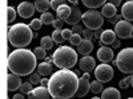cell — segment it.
I'll list each match as a JSON object with an SVG mask.
<instances>
[{
    "label": "cell",
    "instance_id": "46",
    "mask_svg": "<svg viewBox=\"0 0 133 99\" xmlns=\"http://www.w3.org/2000/svg\"><path fill=\"white\" fill-rule=\"evenodd\" d=\"M14 99H23V93H21V94H16V95H14Z\"/></svg>",
    "mask_w": 133,
    "mask_h": 99
},
{
    "label": "cell",
    "instance_id": "8",
    "mask_svg": "<svg viewBox=\"0 0 133 99\" xmlns=\"http://www.w3.org/2000/svg\"><path fill=\"white\" fill-rule=\"evenodd\" d=\"M115 32L120 38H132L133 37V25L128 20H120L115 25Z\"/></svg>",
    "mask_w": 133,
    "mask_h": 99
},
{
    "label": "cell",
    "instance_id": "11",
    "mask_svg": "<svg viewBox=\"0 0 133 99\" xmlns=\"http://www.w3.org/2000/svg\"><path fill=\"white\" fill-rule=\"evenodd\" d=\"M113 57H115V54H113V49L112 48H108V46L103 45L97 50V58H98V61H101V62L108 63V62H110L113 60Z\"/></svg>",
    "mask_w": 133,
    "mask_h": 99
},
{
    "label": "cell",
    "instance_id": "18",
    "mask_svg": "<svg viewBox=\"0 0 133 99\" xmlns=\"http://www.w3.org/2000/svg\"><path fill=\"white\" fill-rule=\"evenodd\" d=\"M21 83H23V82H21L20 75H17L15 73L8 75V90L9 91H16L17 89H20Z\"/></svg>",
    "mask_w": 133,
    "mask_h": 99
},
{
    "label": "cell",
    "instance_id": "9",
    "mask_svg": "<svg viewBox=\"0 0 133 99\" xmlns=\"http://www.w3.org/2000/svg\"><path fill=\"white\" fill-rule=\"evenodd\" d=\"M35 11H36L35 4H32L29 2H23L17 7V12L23 19H29L33 13H35Z\"/></svg>",
    "mask_w": 133,
    "mask_h": 99
},
{
    "label": "cell",
    "instance_id": "33",
    "mask_svg": "<svg viewBox=\"0 0 133 99\" xmlns=\"http://www.w3.org/2000/svg\"><path fill=\"white\" fill-rule=\"evenodd\" d=\"M40 73L37 71V73H32L31 75H29V82H32L33 85H39L40 82H41V78H40Z\"/></svg>",
    "mask_w": 133,
    "mask_h": 99
},
{
    "label": "cell",
    "instance_id": "35",
    "mask_svg": "<svg viewBox=\"0 0 133 99\" xmlns=\"http://www.w3.org/2000/svg\"><path fill=\"white\" fill-rule=\"evenodd\" d=\"M81 36H83L84 38H87V40H92V38L95 37V33H93L92 29L87 28V29H84V32L81 33Z\"/></svg>",
    "mask_w": 133,
    "mask_h": 99
},
{
    "label": "cell",
    "instance_id": "27",
    "mask_svg": "<svg viewBox=\"0 0 133 99\" xmlns=\"http://www.w3.org/2000/svg\"><path fill=\"white\" fill-rule=\"evenodd\" d=\"M40 20L43 21V24H52L53 21H55V17H53V13L51 12H43L41 16H40Z\"/></svg>",
    "mask_w": 133,
    "mask_h": 99
},
{
    "label": "cell",
    "instance_id": "23",
    "mask_svg": "<svg viewBox=\"0 0 133 99\" xmlns=\"http://www.w3.org/2000/svg\"><path fill=\"white\" fill-rule=\"evenodd\" d=\"M71 12H72V7H71V5H66V4H63L61 7L57 8L56 15H57V17H61V19L65 20L66 17L71 15Z\"/></svg>",
    "mask_w": 133,
    "mask_h": 99
},
{
    "label": "cell",
    "instance_id": "14",
    "mask_svg": "<svg viewBox=\"0 0 133 99\" xmlns=\"http://www.w3.org/2000/svg\"><path fill=\"white\" fill-rule=\"evenodd\" d=\"M117 35L115 30H110V29H107L103 32L101 37H100V45H112V42L116 40Z\"/></svg>",
    "mask_w": 133,
    "mask_h": 99
},
{
    "label": "cell",
    "instance_id": "16",
    "mask_svg": "<svg viewBox=\"0 0 133 99\" xmlns=\"http://www.w3.org/2000/svg\"><path fill=\"white\" fill-rule=\"evenodd\" d=\"M28 96L29 98H45L47 99V98H51L52 95H51V91H49L48 87L39 86V87H36V89H33V91L29 93Z\"/></svg>",
    "mask_w": 133,
    "mask_h": 99
},
{
    "label": "cell",
    "instance_id": "48",
    "mask_svg": "<svg viewBox=\"0 0 133 99\" xmlns=\"http://www.w3.org/2000/svg\"><path fill=\"white\" fill-rule=\"evenodd\" d=\"M75 73H76L77 75H80V70H79V69H76V70H75Z\"/></svg>",
    "mask_w": 133,
    "mask_h": 99
},
{
    "label": "cell",
    "instance_id": "42",
    "mask_svg": "<svg viewBox=\"0 0 133 99\" xmlns=\"http://www.w3.org/2000/svg\"><path fill=\"white\" fill-rule=\"evenodd\" d=\"M103 32H104V30H103L101 28L96 29V30H95V37H96V38H100V37H101V35H103Z\"/></svg>",
    "mask_w": 133,
    "mask_h": 99
},
{
    "label": "cell",
    "instance_id": "5",
    "mask_svg": "<svg viewBox=\"0 0 133 99\" xmlns=\"http://www.w3.org/2000/svg\"><path fill=\"white\" fill-rule=\"evenodd\" d=\"M115 65L124 74H133V48L123 49L115 61Z\"/></svg>",
    "mask_w": 133,
    "mask_h": 99
},
{
    "label": "cell",
    "instance_id": "47",
    "mask_svg": "<svg viewBox=\"0 0 133 99\" xmlns=\"http://www.w3.org/2000/svg\"><path fill=\"white\" fill-rule=\"evenodd\" d=\"M68 2H69L71 4H76L77 2H79V0H68Z\"/></svg>",
    "mask_w": 133,
    "mask_h": 99
},
{
    "label": "cell",
    "instance_id": "3",
    "mask_svg": "<svg viewBox=\"0 0 133 99\" xmlns=\"http://www.w3.org/2000/svg\"><path fill=\"white\" fill-rule=\"evenodd\" d=\"M32 30L33 29L27 24H23V23L15 24L8 30V41L11 42V45L16 46V48L28 46L32 38L35 37Z\"/></svg>",
    "mask_w": 133,
    "mask_h": 99
},
{
    "label": "cell",
    "instance_id": "17",
    "mask_svg": "<svg viewBox=\"0 0 133 99\" xmlns=\"http://www.w3.org/2000/svg\"><path fill=\"white\" fill-rule=\"evenodd\" d=\"M121 15L128 21H133V0H128L121 7Z\"/></svg>",
    "mask_w": 133,
    "mask_h": 99
},
{
    "label": "cell",
    "instance_id": "28",
    "mask_svg": "<svg viewBox=\"0 0 133 99\" xmlns=\"http://www.w3.org/2000/svg\"><path fill=\"white\" fill-rule=\"evenodd\" d=\"M52 38H53V41L56 42V44H63V42L65 41V38L63 37L61 29H55L53 33H52Z\"/></svg>",
    "mask_w": 133,
    "mask_h": 99
},
{
    "label": "cell",
    "instance_id": "44",
    "mask_svg": "<svg viewBox=\"0 0 133 99\" xmlns=\"http://www.w3.org/2000/svg\"><path fill=\"white\" fill-rule=\"evenodd\" d=\"M40 85H41V86L48 87V85H49V79H48V78H43V79H41V82H40Z\"/></svg>",
    "mask_w": 133,
    "mask_h": 99
},
{
    "label": "cell",
    "instance_id": "4",
    "mask_svg": "<svg viewBox=\"0 0 133 99\" xmlns=\"http://www.w3.org/2000/svg\"><path fill=\"white\" fill-rule=\"evenodd\" d=\"M77 53L71 46H60L52 56L53 63L60 69H72L77 63Z\"/></svg>",
    "mask_w": 133,
    "mask_h": 99
},
{
    "label": "cell",
    "instance_id": "34",
    "mask_svg": "<svg viewBox=\"0 0 133 99\" xmlns=\"http://www.w3.org/2000/svg\"><path fill=\"white\" fill-rule=\"evenodd\" d=\"M41 25H43V21H41L40 19H33V20L31 21V24H29V27H31L33 30H39V29L41 28Z\"/></svg>",
    "mask_w": 133,
    "mask_h": 99
},
{
    "label": "cell",
    "instance_id": "40",
    "mask_svg": "<svg viewBox=\"0 0 133 99\" xmlns=\"http://www.w3.org/2000/svg\"><path fill=\"white\" fill-rule=\"evenodd\" d=\"M72 32H73V33H79V35H81V33L84 32V28H83V25L76 24V25H72Z\"/></svg>",
    "mask_w": 133,
    "mask_h": 99
},
{
    "label": "cell",
    "instance_id": "31",
    "mask_svg": "<svg viewBox=\"0 0 133 99\" xmlns=\"http://www.w3.org/2000/svg\"><path fill=\"white\" fill-rule=\"evenodd\" d=\"M7 12H8V16H7V21H8V24H11L12 21L15 20V17H16V11H15V8L14 7H8L7 8Z\"/></svg>",
    "mask_w": 133,
    "mask_h": 99
},
{
    "label": "cell",
    "instance_id": "25",
    "mask_svg": "<svg viewBox=\"0 0 133 99\" xmlns=\"http://www.w3.org/2000/svg\"><path fill=\"white\" fill-rule=\"evenodd\" d=\"M103 82L101 81H98V79H96V81H92L91 82V93H93L95 95H97V94H101L103 93Z\"/></svg>",
    "mask_w": 133,
    "mask_h": 99
},
{
    "label": "cell",
    "instance_id": "21",
    "mask_svg": "<svg viewBox=\"0 0 133 99\" xmlns=\"http://www.w3.org/2000/svg\"><path fill=\"white\" fill-rule=\"evenodd\" d=\"M52 63L51 62H41L40 65H37V71L40 73V75L43 77H48L52 74Z\"/></svg>",
    "mask_w": 133,
    "mask_h": 99
},
{
    "label": "cell",
    "instance_id": "13",
    "mask_svg": "<svg viewBox=\"0 0 133 99\" xmlns=\"http://www.w3.org/2000/svg\"><path fill=\"white\" fill-rule=\"evenodd\" d=\"M80 20H83V13H81L80 8L76 7V5H72V12L65 19V23L69 24V25H76V24H79Z\"/></svg>",
    "mask_w": 133,
    "mask_h": 99
},
{
    "label": "cell",
    "instance_id": "45",
    "mask_svg": "<svg viewBox=\"0 0 133 99\" xmlns=\"http://www.w3.org/2000/svg\"><path fill=\"white\" fill-rule=\"evenodd\" d=\"M108 3H112V4H115L116 7H118V5L121 4V0H108Z\"/></svg>",
    "mask_w": 133,
    "mask_h": 99
},
{
    "label": "cell",
    "instance_id": "7",
    "mask_svg": "<svg viewBox=\"0 0 133 99\" xmlns=\"http://www.w3.org/2000/svg\"><path fill=\"white\" fill-rule=\"evenodd\" d=\"M113 74H115V73H113L112 66H109V65L105 63V62H103L101 65L96 66V69H95V77H96V79L101 81L103 83L112 81Z\"/></svg>",
    "mask_w": 133,
    "mask_h": 99
},
{
    "label": "cell",
    "instance_id": "22",
    "mask_svg": "<svg viewBox=\"0 0 133 99\" xmlns=\"http://www.w3.org/2000/svg\"><path fill=\"white\" fill-rule=\"evenodd\" d=\"M35 8L40 13L47 12V11L51 8V2L49 0H35Z\"/></svg>",
    "mask_w": 133,
    "mask_h": 99
},
{
    "label": "cell",
    "instance_id": "15",
    "mask_svg": "<svg viewBox=\"0 0 133 99\" xmlns=\"http://www.w3.org/2000/svg\"><path fill=\"white\" fill-rule=\"evenodd\" d=\"M93 50V42L92 40H87V38H83V41L77 45V52L83 56H88L91 54V52Z\"/></svg>",
    "mask_w": 133,
    "mask_h": 99
},
{
    "label": "cell",
    "instance_id": "39",
    "mask_svg": "<svg viewBox=\"0 0 133 99\" xmlns=\"http://www.w3.org/2000/svg\"><path fill=\"white\" fill-rule=\"evenodd\" d=\"M61 32H63V37H64L65 40H69V38L72 37V35H73L72 29H61Z\"/></svg>",
    "mask_w": 133,
    "mask_h": 99
},
{
    "label": "cell",
    "instance_id": "30",
    "mask_svg": "<svg viewBox=\"0 0 133 99\" xmlns=\"http://www.w3.org/2000/svg\"><path fill=\"white\" fill-rule=\"evenodd\" d=\"M47 49H44L43 46H39L36 48L35 50H33V53H35V56L39 58V60H44V58H47Z\"/></svg>",
    "mask_w": 133,
    "mask_h": 99
},
{
    "label": "cell",
    "instance_id": "12",
    "mask_svg": "<svg viewBox=\"0 0 133 99\" xmlns=\"http://www.w3.org/2000/svg\"><path fill=\"white\" fill-rule=\"evenodd\" d=\"M89 91H91V82H89V79L85 78V77H81V78L79 79V89H77V91H76V96L83 98Z\"/></svg>",
    "mask_w": 133,
    "mask_h": 99
},
{
    "label": "cell",
    "instance_id": "29",
    "mask_svg": "<svg viewBox=\"0 0 133 99\" xmlns=\"http://www.w3.org/2000/svg\"><path fill=\"white\" fill-rule=\"evenodd\" d=\"M32 82H24V83H21V86H20V90H21V93L23 94H29V93H32L33 91V87H32Z\"/></svg>",
    "mask_w": 133,
    "mask_h": 99
},
{
    "label": "cell",
    "instance_id": "41",
    "mask_svg": "<svg viewBox=\"0 0 133 99\" xmlns=\"http://www.w3.org/2000/svg\"><path fill=\"white\" fill-rule=\"evenodd\" d=\"M120 46H121V42H120L118 38H116V40L112 42V48H113V49H117V48H120Z\"/></svg>",
    "mask_w": 133,
    "mask_h": 99
},
{
    "label": "cell",
    "instance_id": "49",
    "mask_svg": "<svg viewBox=\"0 0 133 99\" xmlns=\"http://www.w3.org/2000/svg\"><path fill=\"white\" fill-rule=\"evenodd\" d=\"M130 86L133 87V74H132V83H130Z\"/></svg>",
    "mask_w": 133,
    "mask_h": 99
},
{
    "label": "cell",
    "instance_id": "32",
    "mask_svg": "<svg viewBox=\"0 0 133 99\" xmlns=\"http://www.w3.org/2000/svg\"><path fill=\"white\" fill-rule=\"evenodd\" d=\"M81 41H83V37H81V35H79V33H73L72 37L69 38V42L72 44L73 46H77Z\"/></svg>",
    "mask_w": 133,
    "mask_h": 99
},
{
    "label": "cell",
    "instance_id": "24",
    "mask_svg": "<svg viewBox=\"0 0 133 99\" xmlns=\"http://www.w3.org/2000/svg\"><path fill=\"white\" fill-rule=\"evenodd\" d=\"M83 4L88 8H92V9H97L98 7H101L105 4L107 0H81Z\"/></svg>",
    "mask_w": 133,
    "mask_h": 99
},
{
    "label": "cell",
    "instance_id": "38",
    "mask_svg": "<svg viewBox=\"0 0 133 99\" xmlns=\"http://www.w3.org/2000/svg\"><path fill=\"white\" fill-rule=\"evenodd\" d=\"M121 19H124V17H123V15H115L113 17H110V19H108V21H109L110 24H113V25H116V24L118 23V21H120Z\"/></svg>",
    "mask_w": 133,
    "mask_h": 99
},
{
    "label": "cell",
    "instance_id": "43",
    "mask_svg": "<svg viewBox=\"0 0 133 99\" xmlns=\"http://www.w3.org/2000/svg\"><path fill=\"white\" fill-rule=\"evenodd\" d=\"M118 86H120V89H128V86H129V85L125 82V79H123V81H120Z\"/></svg>",
    "mask_w": 133,
    "mask_h": 99
},
{
    "label": "cell",
    "instance_id": "10",
    "mask_svg": "<svg viewBox=\"0 0 133 99\" xmlns=\"http://www.w3.org/2000/svg\"><path fill=\"white\" fill-rule=\"evenodd\" d=\"M79 68L84 73H91L93 69H96V61H95L93 57H91L89 54H88V56H84L79 61Z\"/></svg>",
    "mask_w": 133,
    "mask_h": 99
},
{
    "label": "cell",
    "instance_id": "1",
    "mask_svg": "<svg viewBox=\"0 0 133 99\" xmlns=\"http://www.w3.org/2000/svg\"><path fill=\"white\" fill-rule=\"evenodd\" d=\"M79 75L71 69H60L49 78L48 89L51 95L57 99L72 98L79 89Z\"/></svg>",
    "mask_w": 133,
    "mask_h": 99
},
{
    "label": "cell",
    "instance_id": "36",
    "mask_svg": "<svg viewBox=\"0 0 133 99\" xmlns=\"http://www.w3.org/2000/svg\"><path fill=\"white\" fill-rule=\"evenodd\" d=\"M63 4H65V0H51V8H53L55 11H57V8Z\"/></svg>",
    "mask_w": 133,
    "mask_h": 99
},
{
    "label": "cell",
    "instance_id": "26",
    "mask_svg": "<svg viewBox=\"0 0 133 99\" xmlns=\"http://www.w3.org/2000/svg\"><path fill=\"white\" fill-rule=\"evenodd\" d=\"M53 38L52 37H49V36H44L41 40H40V45L44 48V49H52L53 48Z\"/></svg>",
    "mask_w": 133,
    "mask_h": 99
},
{
    "label": "cell",
    "instance_id": "20",
    "mask_svg": "<svg viewBox=\"0 0 133 99\" xmlns=\"http://www.w3.org/2000/svg\"><path fill=\"white\" fill-rule=\"evenodd\" d=\"M101 13L104 17L107 19H110V17H113L116 13H117V7L112 3H108V4H104L103 8H101Z\"/></svg>",
    "mask_w": 133,
    "mask_h": 99
},
{
    "label": "cell",
    "instance_id": "19",
    "mask_svg": "<svg viewBox=\"0 0 133 99\" xmlns=\"http://www.w3.org/2000/svg\"><path fill=\"white\" fill-rule=\"evenodd\" d=\"M101 98L103 99H120L121 94H120V91L117 89H115V87H108V89L103 90Z\"/></svg>",
    "mask_w": 133,
    "mask_h": 99
},
{
    "label": "cell",
    "instance_id": "2",
    "mask_svg": "<svg viewBox=\"0 0 133 99\" xmlns=\"http://www.w3.org/2000/svg\"><path fill=\"white\" fill-rule=\"evenodd\" d=\"M36 60L37 57L35 53L24 48H17L8 57V69L11 73H15L20 77L31 75L33 70L37 69Z\"/></svg>",
    "mask_w": 133,
    "mask_h": 99
},
{
    "label": "cell",
    "instance_id": "37",
    "mask_svg": "<svg viewBox=\"0 0 133 99\" xmlns=\"http://www.w3.org/2000/svg\"><path fill=\"white\" fill-rule=\"evenodd\" d=\"M64 23H65V20L64 19H61V17H57V19H55V21H53V27L56 28V29H61L63 28V25H64Z\"/></svg>",
    "mask_w": 133,
    "mask_h": 99
},
{
    "label": "cell",
    "instance_id": "6",
    "mask_svg": "<svg viewBox=\"0 0 133 99\" xmlns=\"http://www.w3.org/2000/svg\"><path fill=\"white\" fill-rule=\"evenodd\" d=\"M83 23L87 28H89L92 30L100 29L104 24V16L101 12H97L96 9L89 8V11H87L85 13H83Z\"/></svg>",
    "mask_w": 133,
    "mask_h": 99
}]
</instances>
